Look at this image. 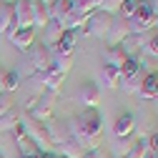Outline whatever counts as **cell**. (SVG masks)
<instances>
[{
  "instance_id": "cell-22",
  "label": "cell",
  "mask_w": 158,
  "mask_h": 158,
  "mask_svg": "<svg viewBox=\"0 0 158 158\" xmlns=\"http://www.w3.org/2000/svg\"><path fill=\"white\" fill-rule=\"evenodd\" d=\"M146 75H151V73L138 70L135 75H131V78H126V81H121V88H123L126 93H138V90H141V85H143V81H146Z\"/></svg>"
},
{
  "instance_id": "cell-42",
  "label": "cell",
  "mask_w": 158,
  "mask_h": 158,
  "mask_svg": "<svg viewBox=\"0 0 158 158\" xmlns=\"http://www.w3.org/2000/svg\"><path fill=\"white\" fill-rule=\"evenodd\" d=\"M55 158H65V156H58V153H55Z\"/></svg>"
},
{
  "instance_id": "cell-1",
  "label": "cell",
  "mask_w": 158,
  "mask_h": 158,
  "mask_svg": "<svg viewBox=\"0 0 158 158\" xmlns=\"http://www.w3.org/2000/svg\"><path fill=\"white\" fill-rule=\"evenodd\" d=\"M156 23H158V15L153 13L151 3H148V0H138L135 13H133V18L128 20L131 33H148L151 28H156Z\"/></svg>"
},
{
  "instance_id": "cell-35",
  "label": "cell",
  "mask_w": 158,
  "mask_h": 158,
  "mask_svg": "<svg viewBox=\"0 0 158 158\" xmlns=\"http://www.w3.org/2000/svg\"><path fill=\"white\" fill-rule=\"evenodd\" d=\"M81 158H101V153H98V151H85Z\"/></svg>"
},
{
  "instance_id": "cell-28",
  "label": "cell",
  "mask_w": 158,
  "mask_h": 158,
  "mask_svg": "<svg viewBox=\"0 0 158 158\" xmlns=\"http://www.w3.org/2000/svg\"><path fill=\"white\" fill-rule=\"evenodd\" d=\"M73 68V58H55L53 55V70L60 73V75H68Z\"/></svg>"
},
{
  "instance_id": "cell-13",
  "label": "cell",
  "mask_w": 158,
  "mask_h": 158,
  "mask_svg": "<svg viewBox=\"0 0 158 158\" xmlns=\"http://www.w3.org/2000/svg\"><path fill=\"white\" fill-rule=\"evenodd\" d=\"M135 133V118L133 113H121L118 115V121L113 126V135L118 138V141H126V138H131Z\"/></svg>"
},
{
  "instance_id": "cell-3",
  "label": "cell",
  "mask_w": 158,
  "mask_h": 158,
  "mask_svg": "<svg viewBox=\"0 0 158 158\" xmlns=\"http://www.w3.org/2000/svg\"><path fill=\"white\" fill-rule=\"evenodd\" d=\"M55 101H58V93L45 90V93H40V95L35 98L33 108H30L25 115H28V118H33V121H38V123H48V121H53V108H55Z\"/></svg>"
},
{
  "instance_id": "cell-44",
  "label": "cell",
  "mask_w": 158,
  "mask_h": 158,
  "mask_svg": "<svg viewBox=\"0 0 158 158\" xmlns=\"http://www.w3.org/2000/svg\"><path fill=\"white\" fill-rule=\"evenodd\" d=\"M0 158H5V156H3V153H0Z\"/></svg>"
},
{
  "instance_id": "cell-12",
  "label": "cell",
  "mask_w": 158,
  "mask_h": 158,
  "mask_svg": "<svg viewBox=\"0 0 158 158\" xmlns=\"http://www.w3.org/2000/svg\"><path fill=\"white\" fill-rule=\"evenodd\" d=\"M35 81L43 85V90L58 93V90H60V85H63V81H65V75H60V73H55L53 68H48V70H40V73H35Z\"/></svg>"
},
{
  "instance_id": "cell-24",
  "label": "cell",
  "mask_w": 158,
  "mask_h": 158,
  "mask_svg": "<svg viewBox=\"0 0 158 158\" xmlns=\"http://www.w3.org/2000/svg\"><path fill=\"white\" fill-rule=\"evenodd\" d=\"M156 81H158V73L146 75V81H143L141 90H138V95H141L143 101H153V95H156Z\"/></svg>"
},
{
  "instance_id": "cell-8",
  "label": "cell",
  "mask_w": 158,
  "mask_h": 158,
  "mask_svg": "<svg viewBox=\"0 0 158 158\" xmlns=\"http://www.w3.org/2000/svg\"><path fill=\"white\" fill-rule=\"evenodd\" d=\"M131 33V25L128 20H123L121 15H113V23H110V30H108V38H106V45H121Z\"/></svg>"
},
{
  "instance_id": "cell-15",
  "label": "cell",
  "mask_w": 158,
  "mask_h": 158,
  "mask_svg": "<svg viewBox=\"0 0 158 158\" xmlns=\"http://www.w3.org/2000/svg\"><path fill=\"white\" fill-rule=\"evenodd\" d=\"M10 43H13L18 50L28 53V48L35 43V30H33V28H18V30L10 35Z\"/></svg>"
},
{
  "instance_id": "cell-39",
  "label": "cell",
  "mask_w": 158,
  "mask_h": 158,
  "mask_svg": "<svg viewBox=\"0 0 158 158\" xmlns=\"http://www.w3.org/2000/svg\"><path fill=\"white\" fill-rule=\"evenodd\" d=\"M153 101H158V81H156V95H153Z\"/></svg>"
},
{
  "instance_id": "cell-36",
  "label": "cell",
  "mask_w": 158,
  "mask_h": 158,
  "mask_svg": "<svg viewBox=\"0 0 158 158\" xmlns=\"http://www.w3.org/2000/svg\"><path fill=\"white\" fill-rule=\"evenodd\" d=\"M148 3H151V8H153V13L158 15V0H148Z\"/></svg>"
},
{
  "instance_id": "cell-19",
  "label": "cell",
  "mask_w": 158,
  "mask_h": 158,
  "mask_svg": "<svg viewBox=\"0 0 158 158\" xmlns=\"http://www.w3.org/2000/svg\"><path fill=\"white\" fill-rule=\"evenodd\" d=\"M18 30V20H15V13H13V3L10 5H5V10H3V15H0V33L3 35H13Z\"/></svg>"
},
{
  "instance_id": "cell-9",
  "label": "cell",
  "mask_w": 158,
  "mask_h": 158,
  "mask_svg": "<svg viewBox=\"0 0 158 158\" xmlns=\"http://www.w3.org/2000/svg\"><path fill=\"white\" fill-rule=\"evenodd\" d=\"M148 38H151V33H128V38L121 43V48L126 50L128 58H138V55L143 53V48H146V43H148Z\"/></svg>"
},
{
  "instance_id": "cell-25",
  "label": "cell",
  "mask_w": 158,
  "mask_h": 158,
  "mask_svg": "<svg viewBox=\"0 0 158 158\" xmlns=\"http://www.w3.org/2000/svg\"><path fill=\"white\" fill-rule=\"evenodd\" d=\"M43 33H45V40H43V43H45L48 48H53V45L58 43V38L63 35V28L58 25L55 20H48V25H45V30H43Z\"/></svg>"
},
{
  "instance_id": "cell-43",
  "label": "cell",
  "mask_w": 158,
  "mask_h": 158,
  "mask_svg": "<svg viewBox=\"0 0 158 158\" xmlns=\"http://www.w3.org/2000/svg\"><path fill=\"white\" fill-rule=\"evenodd\" d=\"M20 158H23V156H20ZM30 158H38V156H30Z\"/></svg>"
},
{
  "instance_id": "cell-31",
  "label": "cell",
  "mask_w": 158,
  "mask_h": 158,
  "mask_svg": "<svg viewBox=\"0 0 158 158\" xmlns=\"http://www.w3.org/2000/svg\"><path fill=\"white\" fill-rule=\"evenodd\" d=\"M135 5H138V0H123L121 8H118V15H121L123 20H131L133 13H135Z\"/></svg>"
},
{
  "instance_id": "cell-14",
  "label": "cell",
  "mask_w": 158,
  "mask_h": 158,
  "mask_svg": "<svg viewBox=\"0 0 158 158\" xmlns=\"http://www.w3.org/2000/svg\"><path fill=\"white\" fill-rule=\"evenodd\" d=\"M78 101L83 103V108H98L101 103V90H98L95 83H83L81 93H78Z\"/></svg>"
},
{
  "instance_id": "cell-30",
  "label": "cell",
  "mask_w": 158,
  "mask_h": 158,
  "mask_svg": "<svg viewBox=\"0 0 158 158\" xmlns=\"http://www.w3.org/2000/svg\"><path fill=\"white\" fill-rule=\"evenodd\" d=\"M15 110V101H13V95L10 93H0V118L8 115Z\"/></svg>"
},
{
  "instance_id": "cell-21",
  "label": "cell",
  "mask_w": 158,
  "mask_h": 158,
  "mask_svg": "<svg viewBox=\"0 0 158 158\" xmlns=\"http://www.w3.org/2000/svg\"><path fill=\"white\" fill-rule=\"evenodd\" d=\"M50 20V10L40 3H33V30H45Z\"/></svg>"
},
{
  "instance_id": "cell-37",
  "label": "cell",
  "mask_w": 158,
  "mask_h": 158,
  "mask_svg": "<svg viewBox=\"0 0 158 158\" xmlns=\"http://www.w3.org/2000/svg\"><path fill=\"white\" fill-rule=\"evenodd\" d=\"M146 158H158V151H151V153H148Z\"/></svg>"
},
{
  "instance_id": "cell-27",
  "label": "cell",
  "mask_w": 158,
  "mask_h": 158,
  "mask_svg": "<svg viewBox=\"0 0 158 158\" xmlns=\"http://www.w3.org/2000/svg\"><path fill=\"white\" fill-rule=\"evenodd\" d=\"M20 115H23V113H18V110H13V113L3 115V118H0V133H5V131H13L18 123H20Z\"/></svg>"
},
{
  "instance_id": "cell-23",
  "label": "cell",
  "mask_w": 158,
  "mask_h": 158,
  "mask_svg": "<svg viewBox=\"0 0 158 158\" xmlns=\"http://www.w3.org/2000/svg\"><path fill=\"white\" fill-rule=\"evenodd\" d=\"M55 153H58V156H65V158H81L85 151H83V148H81V146H78L73 138H70V141H65L63 146H58V148H55Z\"/></svg>"
},
{
  "instance_id": "cell-33",
  "label": "cell",
  "mask_w": 158,
  "mask_h": 158,
  "mask_svg": "<svg viewBox=\"0 0 158 158\" xmlns=\"http://www.w3.org/2000/svg\"><path fill=\"white\" fill-rule=\"evenodd\" d=\"M121 3H123V0H103V5H101V10L103 13H118V8H121Z\"/></svg>"
},
{
  "instance_id": "cell-5",
  "label": "cell",
  "mask_w": 158,
  "mask_h": 158,
  "mask_svg": "<svg viewBox=\"0 0 158 158\" xmlns=\"http://www.w3.org/2000/svg\"><path fill=\"white\" fill-rule=\"evenodd\" d=\"M28 58H30V65L35 68V73L53 68V50L45 43H33L28 48Z\"/></svg>"
},
{
  "instance_id": "cell-17",
  "label": "cell",
  "mask_w": 158,
  "mask_h": 158,
  "mask_svg": "<svg viewBox=\"0 0 158 158\" xmlns=\"http://www.w3.org/2000/svg\"><path fill=\"white\" fill-rule=\"evenodd\" d=\"M70 10H73V0H55L53 8H50V20H55L58 25L63 28L65 18L70 15Z\"/></svg>"
},
{
  "instance_id": "cell-26",
  "label": "cell",
  "mask_w": 158,
  "mask_h": 158,
  "mask_svg": "<svg viewBox=\"0 0 158 158\" xmlns=\"http://www.w3.org/2000/svg\"><path fill=\"white\" fill-rule=\"evenodd\" d=\"M18 85H20V75L15 70H5L3 73V93L13 95V90H18Z\"/></svg>"
},
{
  "instance_id": "cell-11",
  "label": "cell",
  "mask_w": 158,
  "mask_h": 158,
  "mask_svg": "<svg viewBox=\"0 0 158 158\" xmlns=\"http://www.w3.org/2000/svg\"><path fill=\"white\" fill-rule=\"evenodd\" d=\"M13 13H15L18 28H33V0H15Z\"/></svg>"
},
{
  "instance_id": "cell-40",
  "label": "cell",
  "mask_w": 158,
  "mask_h": 158,
  "mask_svg": "<svg viewBox=\"0 0 158 158\" xmlns=\"http://www.w3.org/2000/svg\"><path fill=\"white\" fill-rule=\"evenodd\" d=\"M5 5H8V3H0V15H3V10H5Z\"/></svg>"
},
{
  "instance_id": "cell-4",
  "label": "cell",
  "mask_w": 158,
  "mask_h": 158,
  "mask_svg": "<svg viewBox=\"0 0 158 158\" xmlns=\"http://www.w3.org/2000/svg\"><path fill=\"white\" fill-rule=\"evenodd\" d=\"M110 23H113V15H110V13L95 10V13L88 15V20H85V25H83V35L106 40V38H108V30H110Z\"/></svg>"
},
{
  "instance_id": "cell-7",
  "label": "cell",
  "mask_w": 158,
  "mask_h": 158,
  "mask_svg": "<svg viewBox=\"0 0 158 158\" xmlns=\"http://www.w3.org/2000/svg\"><path fill=\"white\" fill-rule=\"evenodd\" d=\"M75 43H78V35L75 30H63V35L58 38V43L50 48L55 58H73L75 53Z\"/></svg>"
},
{
  "instance_id": "cell-29",
  "label": "cell",
  "mask_w": 158,
  "mask_h": 158,
  "mask_svg": "<svg viewBox=\"0 0 158 158\" xmlns=\"http://www.w3.org/2000/svg\"><path fill=\"white\" fill-rule=\"evenodd\" d=\"M118 70H121V81H126V78L135 75V73L141 70V68H138V60H135V58H128V60H126L121 68H118Z\"/></svg>"
},
{
  "instance_id": "cell-32",
  "label": "cell",
  "mask_w": 158,
  "mask_h": 158,
  "mask_svg": "<svg viewBox=\"0 0 158 158\" xmlns=\"http://www.w3.org/2000/svg\"><path fill=\"white\" fill-rule=\"evenodd\" d=\"M143 55L156 58V60H158V33L148 38V43H146V48H143Z\"/></svg>"
},
{
  "instance_id": "cell-16",
  "label": "cell",
  "mask_w": 158,
  "mask_h": 158,
  "mask_svg": "<svg viewBox=\"0 0 158 158\" xmlns=\"http://www.w3.org/2000/svg\"><path fill=\"white\" fill-rule=\"evenodd\" d=\"M151 153V143H148V135L135 138L133 143H128V148L123 151V158H146Z\"/></svg>"
},
{
  "instance_id": "cell-18",
  "label": "cell",
  "mask_w": 158,
  "mask_h": 158,
  "mask_svg": "<svg viewBox=\"0 0 158 158\" xmlns=\"http://www.w3.org/2000/svg\"><path fill=\"white\" fill-rule=\"evenodd\" d=\"M101 83H103L108 90L121 88V70L113 68V65H103V68H101Z\"/></svg>"
},
{
  "instance_id": "cell-10",
  "label": "cell",
  "mask_w": 158,
  "mask_h": 158,
  "mask_svg": "<svg viewBox=\"0 0 158 158\" xmlns=\"http://www.w3.org/2000/svg\"><path fill=\"white\" fill-rule=\"evenodd\" d=\"M10 133H13L15 146H18V151H20V156H23V158H30V156H38V153H40V151H38V146L30 141V135L23 131V126H20V123H18Z\"/></svg>"
},
{
  "instance_id": "cell-41",
  "label": "cell",
  "mask_w": 158,
  "mask_h": 158,
  "mask_svg": "<svg viewBox=\"0 0 158 158\" xmlns=\"http://www.w3.org/2000/svg\"><path fill=\"white\" fill-rule=\"evenodd\" d=\"M0 3H8V5H10V0H0Z\"/></svg>"
},
{
  "instance_id": "cell-6",
  "label": "cell",
  "mask_w": 158,
  "mask_h": 158,
  "mask_svg": "<svg viewBox=\"0 0 158 158\" xmlns=\"http://www.w3.org/2000/svg\"><path fill=\"white\" fill-rule=\"evenodd\" d=\"M45 131H48V141H50V146H53V151L58 148V146H63L65 141H70V131H68V123L65 121H48L45 123Z\"/></svg>"
},
{
  "instance_id": "cell-20",
  "label": "cell",
  "mask_w": 158,
  "mask_h": 158,
  "mask_svg": "<svg viewBox=\"0 0 158 158\" xmlns=\"http://www.w3.org/2000/svg\"><path fill=\"white\" fill-rule=\"evenodd\" d=\"M126 60H128V55H126V50L121 45H106V65L121 68Z\"/></svg>"
},
{
  "instance_id": "cell-2",
  "label": "cell",
  "mask_w": 158,
  "mask_h": 158,
  "mask_svg": "<svg viewBox=\"0 0 158 158\" xmlns=\"http://www.w3.org/2000/svg\"><path fill=\"white\" fill-rule=\"evenodd\" d=\"M20 126H23V131L30 135V141L38 146L40 153H55L53 146H50V141H48L45 123H38V121H33V118H28V115H20Z\"/></svg>"
},
{
  "instance_id": "cell-34",
  "label": "cell",
  "mask_w": 158,
  "mask_h": 158,
  "mask_svg": "<svg viewBox=\"0 0 158 158\" xmlns=\"http://www.w3.org/2000/svg\"><path fill=\"white\" fill-rule=\"evenodd\" d=\"M148 143H151V151H158V131L153 135H148Z\"/></svg>"
},
{
  "instance_id": "cell-38",
  "label": "cell",
  "mask_w": 158,
  "mask_h": 158,
  "mask_svg": "<svg viewBox=\"0 0 158 158\" xmlns=\"http://www.w3.org/2000/svg\"><path fill=\"white\" fill-rule=\"evenodd\" d=\"M3 73L5 70H0V93H3Z\"/></svg>"
}]
</instances>
